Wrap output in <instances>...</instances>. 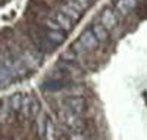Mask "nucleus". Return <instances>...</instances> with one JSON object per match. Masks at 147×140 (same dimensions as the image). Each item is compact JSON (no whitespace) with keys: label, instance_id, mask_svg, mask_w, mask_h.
<instances>
[{"label":"nucleus","instance_id":"f257e3e1","mask_svg":"<svg viewBox=\"0 0 147 140\" xmlns=\"http://www.w3.org/2000/svg\"><path fill=\"white\" fill-rule=\"evenodd\" d=\"M80 113H75V112H72L69 109H63L62 112H60V121H62L68 128L71 130H78L81 128V125H82V121L80 120Z\"/></svg>","mask_w":147,"mask_h":140},{"label":"nucleus","instance_id":"f03ea898","mask_svg":"<svg viewBox=\"0 0 147 140\" xmlns=\"http://www.w3.org/2000/svg\"><path fill=\"white\" fill-rule=\"evenodd\" d=\"M80 43L88 50V52H91V50H94V49H97L99 47V40H97V37L94 35V33L91 31V30H85V31H82L81 33V35H80Z\"/></svg>","mask_w":147,"mask_h":140},{"label":"nucleus","instance_id":"7ed1b4c3","mask_svg":"<svg viewBox=\"0 0 147 140\" xmlns=\"http://www.w3.org/2000/svg\"><path fill=\"white\" fill-rule=\"evenodd\" d=\"M62 105L65 106L63 109H69L72 112H75V113H81L84 106H85V100L82 97H68L66 100L62 102Z\"/></svg>","mask_w":147,"mask_h":140},{"label":"nucleus","instance_id":"20e7f679","mask_svg":"<svg viewBox=\"0 0 147 140\" xmlns=\"http://www.w3.org/2000/svg\"><path fill=\"white\" fill-rule=\"evenodd\" d=\"M100 24L103 25L106 30H113V28L116 27L118 18H116V15L113 14L112 9H105V10L102 12V15H100Z\"/></svg>","mask_w":147,"mask_h":140},{"label":"nucleus","instance_id":"39448f33","mask_svg":"<svg viewBox=\"0 0 147 140\" xmlns=\"http://www.w3.org/2000/svg\"><path fill=\"white\" fill-rule=\"evenodd\" d=\"M44 35L55 46L65 41V31H62V30H57V31L56 30H44Z\"/></svg>","mask_w":147,"mask_h":140},{"label":"nucleus","instance_id":"423d86ee","mask_svg":"<svg viewBox=\"0 0 147 140\" xmlns=\"http://www.w3.org/2000/svg\"><path fill=\"white\" fill-rule=\"evenodd\" d=\"M52 18L59 24V27L62 28V31H71L72 30V24H74V21H71L68 16H65L62 12H53V15H52Z\"/></svg>","mask_w":147,"mask_h":140},{"label":"nucleus","instance_id":"0eeeda50","mask_svg":"<svg viewBox=\"0 0 147 140\" xmlns=\"http://www.w3.org/2000/svg\"><path fill=\"white\" fill-rule=\"evenodd\" d=\"M57 68L62 69V71H68L66 74H71L74 77H80L82 74V71L78 65H75V63H72V62H66V60H60L57 63Z\"/></svg>","mask_w":147,"mask_h":140},{"label":"nucleus","instance_id":"6e6552de","mask_svg":"<svg viewBox=\"0 0 147 140\" xmlns=\"http://www.w3.org/2000/svg\"><path fill=\"white\" fill-rule=\"evenodd\" d=\"M59 12H62L65 16H68V18H69L71 21H74V22H77V21L81 19V14H80L78 10H75L74 7H71L68 3L60 5V6H59Z\"/></svg>","mask_w":147,"mask_h":140},{"label":"nucleus","instance_id":"1a4fd4ad","mask_svg":"<svg viewBox=\"0 0 147 140\" xmlns=\"http://www.w3.org/2000/svg\"><path fill=\"white\" fill-rule=\"evenodd\" d=\"M91 31H93L94 35L97 37L99 43H105V41H107V39H109V33H107V30L103 27L102 24H94V25H93V28H91Z\"/></svg>","mask_w":147,"mask_h":140},{"label":"nucleus","instance_id":"9d476101","mask_svg":"<svg viewBox=\"0 0 147 140\" xmlns=\"http://www.w3.org/2000/svg\"><path fill=\"white\" fill-rule=\"evenodd\" d=\"M35 118V128H37V133H38V136L44 137V131H46V124H47V117L44 115V113L40 111L37 115L34 117Z\"/></svg>","mask_w":147,"mask_h":140},{"label":"nucleus","instance_id":"9b49d317","mask_svg":"<svg viewBox=\"0 0 147 140\" xmlns=\"http://www.w3.org/2000/svg\"><path fill=\"white\" fill-rule=\"evenodd\" d=\"M22 97H24L22 93H13L9 96L7 100H9V108L12 112H19L21 105H22Z\"/></svg>","mask_w":147,"mask_h":140},{"label":"nucleus","instance_id":"f8f14e48","mask_svg":"<svg viewBox=\"0 0 147 140\" xmlns=\"http://www.w3.org/2000/svg\"><path fill=\"white\" fill-rule=\"evenodd\" d=\"M31 103H32L31 96L24 94V97H22V105H21V109H19V112L22 113L24 117H31Z\"/></svg>","mask_w":147,"mask_h":140},{"label":"nucleus","instance_id":"ddd939ff","mask_svg":"<svg viewBox=\"0 0 147 140\" xmlns=\"http://www.w3.org/2000/svg\"><path fill=\"white\" fill-rule=\"evenodd\" d=\"M60 60H66V62L77 63V62L80 60V58H78V55L74 52L72 49H68V50H65V52L60 55Z\"/></svg>","mask_w":147,"mask_h":140},{"label":"nucleus","instance_id":"4468645a","mask_svg":"<svg viewBox=\"0 0 147 140\" xmlns=\"http://www.w3.org/2000/svg\"><path fill=\"white\" fill-rule=\"evenodd\" d=\"M115 7H116V10L119 12V14L121 15H124V16H127L128 14H129V7L124 3V2H122V0H115Z\"/></svg>","mask_w":147,"mask_h":140},{"label":"nucleus","instance_id":"2eb2a0df","mask_svg":"<svg viewBox=\"0 0 147 140\" xmlns=\"http://www.w3.org/2000/svg\"><path fill=\"white\" fill-rule=\"evenodd\" d=\"M44 139L46 140H55V127H53V124L49 121V120H47V124H46Z\"/></svg>","mask_w":147,"mask_h":140},{"label":"nucleus","instance_id":"dca6fc26","mask_svg":"<svg viewBox=\"0 0 147 140\" xmlns=\"http://www.w3.org/2000/svg\"><path fill=\"white\" fill-rule=\"evenodd\" d=\"M71 7H74V9H75V10H78L80 12V14H81V12L82 10H85V6H82V5H80L78 2H75V0H68V2H66Z\"/></svg>","mask_w":147,"mask_h":140},{"label":"nucleus","instance_id":"f3484780","mask_svg":"<svg viewBox=\"0 0 147 140\" xmlns=\"http://www.w3.org/2000/svg\"><path fill=\"white\" fill-rule=\"evenodd\" d=\"M128 7H129V10H132V9H136L137 6H138V0H122Z\"/></svg>","mask_w":147,"mask_h":140},{"label":"nucleus","instance_id":"a211bd4d","mask_svg":"<svg viewBox=\"0 0 147 140\" xmlns=\"http://www.w3.org/2000/svg\"><path fill=\"white\" fill-rule=\"evenodd\" d=\"M69 140H93V139L85 137V136H82V134H71V136H69Z\"/></svg>","mask_w":147,"mask_h":140},{"label":"nucleus","instance_id":"6ab92c4d","mask_svg":"<svg viewBox=\"0 0 147 140\" xmlns=\"http://www.w3.org/2000/svg\"><path fill=\"white\" fill-rule=\"evenodd\" d=\"M7 111L6 109H3L2 106H0V124H2V122H5V120L7 118Z\"/></svg>","mask_w":147,"mask_h":140},{"label":"nucleus","instance_id":"aec40b11","mask_svg":"<svg viewBox=\"0 0 147 140\" xmlns=\"http://www.w3.org/2000/svg\"><path fill=\"white\" fill-rule=\"evenodd\" d=\"M75 2H78L80 5H82V6H85V7H88V6H90V3H91L90 0H75Z\"/></svg>","mask_w":147,"mask_h":140},{"label":"nucleus","instance_id":"412c9836","mask_svg":"<svg viewBox=\"0 0 147 140\" xmlns=\"http://www.w3.org/2000/svg\"><path fill=\"white\" fill-rule=\"evenodd\" d=\"M138 2H140V0H138Z\"/></svg>","mask_w":147,"mask_h":140}]
</instances>
